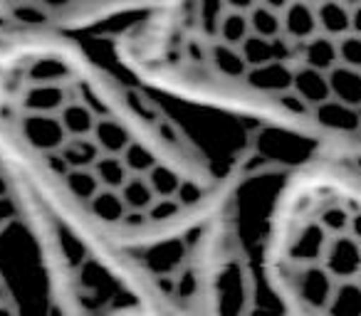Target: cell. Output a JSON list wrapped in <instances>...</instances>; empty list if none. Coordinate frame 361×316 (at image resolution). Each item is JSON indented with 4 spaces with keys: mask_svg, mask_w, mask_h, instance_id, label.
Wrapping results in <instances>:
<instances>
[{
    "mask_svg": "<svg viewBox=\"0 0 361 316\" xmlns=\"http://www.w3.org/2000/svg\"><path fill=\"white\" fill-rule=\"evenodd\" d=\"M260 146H211L80 35L0 32V168L149 316H216L233 196Z\"/></svg>",
    "mask_w": 361,
    "mask_h": 316,
    "instance_id": "obj_1",
    "label": "cell"
},
{
    "mask_svg": "<svg viewBox=\"0 0 361 316\" xmlns=\"http://www.w3.org/2000/svg\"><path fill=\"white\" fill-rule=\"evenodd\" d=\"M111 57L169 99L361 161V0H159Z\"/></svg>",
    "mask_w": 361,
    "mask_h": 316,
    "instance_id": "obj_2",
    "label": "cell"
},
{
    "mask_svg": "<svg viewBox=\"0 0 361 316\" xmlns=\"http://www.w3.org/2000/svg\"><path fill=\"white\" fill-rule=\"evenodd\" d=\"M228 257L270 316H361V161L255 156L233 196Z\"/></svg>",
    "mask_w": 361,
    "mask_h": 316,
    "instance_id": "obj_3",
    "label": "cell"
},
{
    "mask_svg": "<svg viewBox=\"0 0 361 316\" xmlns=\"http://www.w3.org/2000/svg\"><path fill=\"white\" fill-rule=\"evenodd\" d=\"M0 316H104L85 267L3 168Z\"/></svg>",
    "mask_w": 361,
    "mask_h": 316,
    "instance_id": "obj_4",
    "label": "cell"
},
{
    "mask_svg": "<svg viewBox=\"0 0 361 316\" xmlns=\"http://www.w3.org/2000/svg\"><path fill=\"white\" fill-rule=\"evenodd\" d=\"M159 0H0V32L82 35L111 20H131Z\"/></svg>",
    "mask_w": 361,
    "mask_h": 316,
    "instance_id": "obj_5",
    "label": "cell"
}]
</instances>
